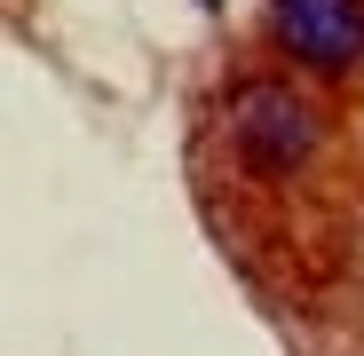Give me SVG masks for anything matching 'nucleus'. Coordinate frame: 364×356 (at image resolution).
Returning <instances> with one entry per match:
<instances>
[{
    "mask_svg": "<svg viewBox=\"0 0 364 356\" xmlns=\"http://www.w3.org/2000/svg\"><path fill=\"white\" fill-rule=\"evenodd\" d=\"M262 32L317 80H348L364 64V0H269Z\"/></svg>",
    "mask_w": 364,
    "mask_h": 356,
    "instance_id": "nucleus-2",
    "label": "nucleus"
},
{
    "mask_svg": "<svg viewBox=\"0 0 364 356\" xmlns=\"http://www.w3.org/2000/svg\"><path fill=\"white\" fill-rule=\"evenodd\" d=\"M222 127H230L237 166H254V174H293V166H309L317 143H325L317 103L293 95L285 80H237V87H230V111H222Z\"/></svg>",
    "mask_w": 364,
    "mask_h": 356,
    "instance_id": "nucleus-1",
    "label": "nucleus"
},
{
    "mask_svg": "<svg viewBox=\"0 0 364 356\" xmlns=\"http://www.w3.org/2000/svg\"><path fill=\"white\" fill-rule=\"evenodd\" d=\"M198 9H206V16H214V9H222V0H198Z\"/></svg>",
    "mask_w": 364,
    "mask_h": 356,
    "instance_id": "nucleus-3",
    "label": "nucleus"
}]
</instances>
